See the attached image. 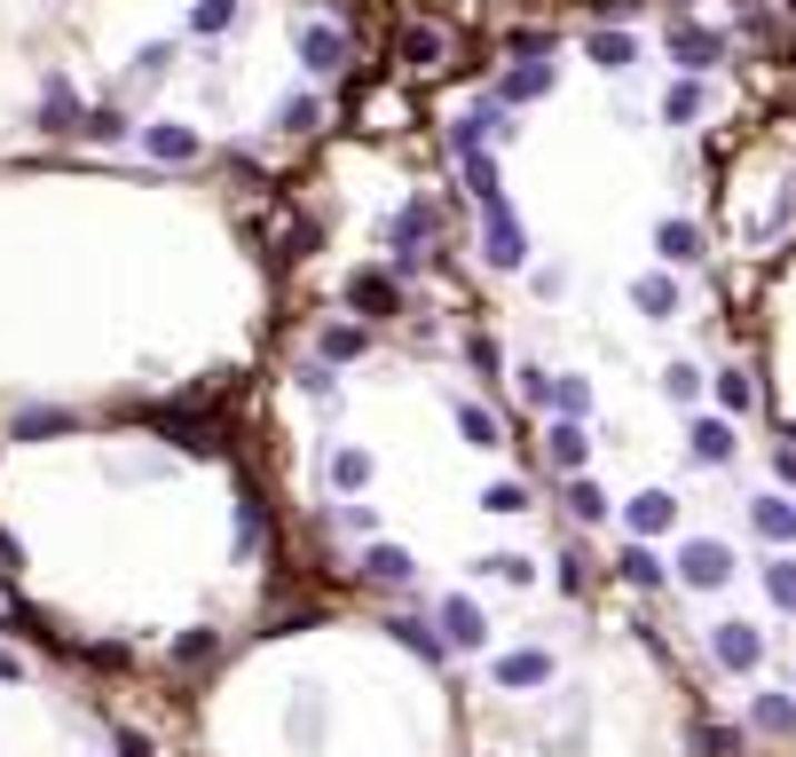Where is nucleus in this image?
Masks as SVG:
<instances>
[{
    "mask_svg": "<svg viewBox=\"0 0 796 757\" xmlns=\"http://www.w3.org/2000/svg\"><path fill=\"white\" fill-rule=\"evenodd\" d=\"M481 261L489 269H528V229L513 221V206H481Z\"/></svg>",
    "mask_w": 796,
    "mask_h": 757,
    "instance_id": "f257e3e1",
    "label": "nucleus"
},
{
    "mask_svg": "<svg viewBox=\"0 0 796 757\" xmlns=\"http://www.w3.org/2000/svg\"><path fill=\"white\" fill-rule=\"evenodd\" d=\"M678 584H686V592H718V584H734V545L694 537V545L678 552Z\"/></svg>",
    "mask_w": 796,
    "mask_h": 757,
    "instance_id": "f03ea898",
    "label": "nucleus"
},
{
    "mask_svg": "<svg viewBox=\"0 0 796 757\" xmlns=\"http://www.w3.org/2000/svg\"><path fill=\"white\" fill-rule=\"evenodd\" d=\"M434 229H441V213H434L426 198H410L402 213H387V229H379V237H387V252H395V269H418V245H426Z\"/></svg>",
    "mask_w": 796,
    "mask_h": 757,
    "instance_id": "7ed1b4c3",
    "label": "nucleus"
},
{
    "mask_svg": "<svg viewBox=\"0 0 796 757\" xmlns=\"http://www.w3.org/2000/svg\"><path fill=\"white\" fill-rule=\"evenodd\" d=\"M347 56H356V48H347V32H331V24H308V32H300V71H308V79H339Z\"/></svg>",
    "mask_w": 796,
    "mask_h": 757,
    "instance_id": "20e7f679",
    "label": "nucleus"
},
{
    "mask_svg": "<svg viewBox=\"0 0 796 757\" xmlns=\"http://www.w3.org/2000/svg\"><path fill=\"white\" fill-rule=\"evenodd\" d=\"M670 56H678V71H694V79H702L710 63H726V32H702V24H686V17H678V24H670Z\"/></svg>",
    "mask_w": 796,
    "mask_h": 757,
    "instance_id": "39448f33",
    "label": "nucleus"
},
{
    "mask_svg": "<svg viewBox=\"0 0 796 757\" xmlns=\"http://www.w3.org/2000/svg\"><path fill=\"white\" fill-rule=\"evenodd\" d=\"M710 655H718V670H757L765 663V631L757 624H718L710 631Z\"/></svg>",
    "mask_w": 796,
    "mask_h": 757,
    "instance_id": "423d86ee",
    "label": "nucleus"
},
{
    "mask_svg": "<svg viewBox=\"0 0 796 757\" xmlns=\"http://www.w3.org/2000/svg\"><path fill=\"white\" fill-rule=\"evenodd\" d=\"M142 150H150V158H166V166H190V158L206 150V135H198V127H182V119H150V127H142Z\"/></svg>",
    "mask_w": 796,
    "mask_h": 757,
    "instance_id": "0eeeda50",
    "label": "nucleus"
},
{
    "mask_svg": "<svg viewBox=\"0 0 796 757\" xmlns=\"http://www.w3.org/2000/svg\"><path fill=\"white\" fill-rule=\"evenodd\" d=\"M347 308H356V316H402V292H395V277H379V269H356V277H347Z\"/></svg>",
    "mask_w": 796,
    "mask_h": 757,
    "instance_id": "6e6552de",
    "label": "nucleus"
},
{
    "mask_svg": "<svg viewBox=\"0 0 796 757\" xmlns=\"http://www.w3.org/2000/svg\"><path fill=\"white\" fill-rule=\"evenodd\" d=\"M734 450H742V435L726 427V418H694L686 427V458L694 466H734Z\"/></svg>",
    "mask_w": 796,
    "mask_h": 757,
    "instance_id": "1a4fd4ad",
    "label": "nucleus"
},
{
    "mask_svg": "<svg viewBox=\"0 0 796 757\" xmlns=\"http://www.w3.org/2000/svg\"><path fill=\"white\" fill-rule=\"evenodd\" d=\"M450 418H458L466 450H505V427H497V410H489V402H474V395H450Z\"/></svg>",
    "mask_w": 796,
    "mask_h": 757,
    "instance_id": "9d476101",
    "label": "nucleus"
},
{
    "mask_svg": "<svg viewBox=\"0 0 796 757\" xmlns=\"http://www.w3.org/2000/svg\"><path fill=\"white\" fill-rule=\"evenodd\" d=\"M553 670H560V663H553L545 647H520V655H497V687H513V695H520V687H553Z\"/></svg>",
    "mask_w": 796,
    "mask_h": 757,
    "instance_id": "9b49d317",
    "label": "nucleus"
},
{
    "mask_svg": "<svg viewBox=\"0 0 796 757\" xmlns=\"http://www.w3.org/2000/svg\"><path fill=\"white\" fill-rule=\"evenodd\" d=\"M441 639H450V647H489V616L466 592H450V600H441Z\"/></svg>",
    "mask_w": 796,
    "mask_h": 757,
    "instance_id": "f8f14e48",
    "label": "nucleus"
},
{
    "mask_svg": "<svg viewBox=\"0 0 796 757\" xmlns=\"http://www.w3.org/2000/svg\"><path fill=\"white\" fill-rule=\"evenodd\" d=\"M624 521H631V537H663V529L678 521V497H670V489H639V497L624 505Z\"/></svg>",
    "mask_w": 796,
    "mask_h": 757,
    "instance_id": "ddd939ff",
    "label": "nucleus"
},
{
    "mask_svg": "<svg viewBox=\"0 0 796 757\" xmlns=\"http://www.w3.org/2000/svg\"><path fill=\"white\" fill-rule=\"evenodd\" d=\"M553 79H560V71H553L545 56H528V63H513V71L497 79V96H505V103H537V96H553Z\"/></svg>",
    "mask_w": 796,
    "mask_h": 757,
    "instance_id": "4468645a",
    "label": "nucleus"
},
{
    "mask_svg": "<svg viewBox=\"0 0 796 757\" xmlns=\"http://www.w3.org/2000/svg\"><path fill=\"white\" fill-rule=\"evenodd\" d=\"M749 529H757L765 545H796V505H780L773 489H765V497H749Z\"/></svg>",
    "mask_w": 796,
    "mask_h": 757,
    "instance_id": "2eb2a0df",
    "label": "nucleus"
},
{
    "mask_svg": "<svg viewBox=\"0 0 796 757\" xmlns=\"http://www.w3.org/2000/svg\"><path fill=\"white\" fill-rule=\"evenodd\" d=\"M316 356L324 363H356V356H371V331L364 323H324L316 331Z\"/></svg>",
    "mask_w": 796,
    "mask_h": 757,
    "instance_id": "dca6fc26",
    "label": "nucleus"
},
{
    "mask_svg": "<svg viewBox=\"0 0 796 757\" xmlns=\"http://www.w3.org/2000/svg\"><path fill=\"white\" fill-rule=\"evenodd\" d=\"M584 56H591L599 71H631V63H639V40L607 24V32H584Z\"/></svg>",
    "mask_w": 796,
    "mask_h": 757,
    "instance_id": "f3484780",
    "label": "nucleus"
},
{
    "mask_svg": "<svg viewBox=\"0 0 796 757\" xmlns=\"http://www.w3.org/2000/svg\"><path fill=\"white\" fill-rule=\"evenodd\" d=\"M545 458H553L560 474H584V458H591V442H584V418H560V427L545 435Z\"/></svg>",
    "mask_w": 796,
    "mask_h": 757,
    "instance_id": "a211bd4d",
    "label": "nucleus"
},
{
    "mask_svg": "<svg viewBox=\"0 0 796 757\" xmlns=\"http://www.w3.org/2000/svg\"><path fill=\"white\" fill-rule=\"evenodd\" d=\"M79 119H87V111H79V96H71V79H48L40 127H48V135H79Z\"/></svg>",
    "mask_w": 796,
    "mask_h": 757,
    "instance_id": "6ab92c4d",
    "label": "nucleus"
},
{
    "mask_svg": "<svg viewBox=\"0 0 796 757\" xmlns=\"http://www.w3.org/2000/svg\"><path fill=\"white\" fill-rule=\"evenodd\" d=\"M364 576H371V584H410L418 560H410V545H371V552H364Z\"/></svg>",
    "mask_w": 796,
    "mask_h": 757,
    "instance_id": "aec40b11",
    "label": "nucleus"
},
{
    "mask_svg": "<svg viewBox=\"0 0 796 757\" xmlns=\"http://www.w3.org/2000/svg\"><path fill=\"white\" fill-rule=\"evenodd\" d=\"M458 175H466L474 206H497V198H505V190H497V158H489V150H458Z\"/></svg>",
    "mask_w": 796,
    "mask_h": 757,
    "instance_id": "412c9836",
    "label": "nucleus"
},
{
    "mask_svg": "<svg viewBox=\"0 0 796 757\" xmlns=\"http://www.w3.org/2000/svg\"><path fill=\"white\" fill-rule=\"evenodd\" d=\"M655 245H663V261H670V269H694V261H702V229H694V221H663Z\"/></svg>",
    "mask_w": 796,
    "mask_h": 757,
    "instance_id": "4be33fe9",
    "label": "nucleus"
},
{
    "mask_svg": "<svg viewBox=\"0 0 796 757\" xmlns=\"http://www.w3.org/2000/svg\"><path fill=\"white\" fill-rule=\"evenodd\" d=\"M560 505H568V514L591 529V521H607V489L591 481V474H568V489H560Z\"/></svg>",
    "mask_w": 796,
    "mask_h": 757,
    "instance_id": "5701e85b",
    "label": "nucleus"
},
{
    "mask_svg": "<svg viewBox=\"0 0 796 757\" xmlns=\"http://www.w3.org/2000/svg\"><path fill=\"white\" fill-rule=\"evenodd\" d=\"M615 576H624V584H639V592H655V584L670 576L663 560H655V545L639 537V545H624V560H615Z\"/></svg>",
    "mask_w": 796,
    "mask_h": 757,
    "instance_id": "b1692460",
    "label": "nucleus"
},
{
    "mask_svg": "<svg viewBox=\"0 0 796 757\" xmlns=\"http://www.w3.org/2000/svg\"><path fill=\"white\" fill-rule=\"evenodd\" d=\"M402 56H410V71H441V63H450V40H441L434 24H410L402 32Z\"/></svg>",
    "mask_w": 796,
    "mask_h": 757,
    "instance_id": "393cba45",
    "label": "nucleus"
},
{
    "mask_svg": "<svg viewBox=\"0 0 796 757\" xmlns=\"http://www.w3.org/2000/svg\"><path fill=\"white\" fill-rule=\"evenodd\" d=\"M387 631H395V639H402V647H410L418 663H441V655H450V639H441L434 624H418V616H395Z\"/></svg>",
    "mask_w": 796,
    "mask_h": 757,
    "instance_id": "a878e982",
    "label": "nucleus"
},
{
    "mask_svg": "<svg viewBox=\"0 0 796 757\" xmlns=\"http://www.w3.org/2000/svg\"><path fill=\"white\" fill-rule=\"evenodd\" d=\"M631 308H639L647 323H663V316H678V285H670V277H639V285H631Z\"/></svg>",
    "mask_w": 796,
    "mask_h": 757,
    "instance_id": "bb28decb",
    "label": "nucleus"
},
{
    "mask_svg": "<svg viewBox=\"0 0 796 757\" xmlns=\"http://www.w3.org/2000/svg\"><path fill=\"white\" fill-rule=\"evenodd\" d=\"M749 726L788 741V734H796V695H757V703H749Z\"/></svg>",
    "mask_w": 796,
    "mask_h": 757,
    "instance_id": "cd10ccee",
    "label": "nucleus"
},
{
    "mask_svg": "<svg viewBox=\"0 0 796 757\" xmlns=\"http://www.w3.org/2000/svg\"><path fill=\"white\" fill-rule=\"evenodd\" d=\"M702 103H710V96H702V79L686 71V79H670V96H663V119H670V127H694V119H702Z\"/></svg>",
    "mask_w": 796,
    "mask_h": 757,
    "instance_id": "c85d7f7f",
    "label": "nucleus"
},
{
    "mask_svg": "<svg viewBox=\"0 0 796 757\" xmlns=\"http://www.w3.org/2000/svg\"><path fill=\"white\" fill-rule=\"evenodd\" d=\"M324 474H331V489H371V474H379V466H371V450H331V466H324Z\"/></svg>",
    "mask_w": 796,
    "mask_h": 757,
    "instance_id": "c756f323",
    "label": "nucleus"
},
{
    "mask_svg": "<svg viewBox=\"0 0 796 757\" xmlns=\"http://www.w3.org/2000/svg\"><path fill=\"white\" fill-rule=\"evenodd\" d=\"M481 514L520 521V514H528V481H489V489H481Z\"/></svg>",
    "mask_w": 796,
    "mask_h": 757,
    "instance_id": "7c9ffc66",
    "label": "nucleus"
},
{
    "mask_svg": "<svg viewBox=\"0 0 796 757\" xmlns=\"http://www.w3.org/2000/svg\"><path fill=\"white\" fill-rule=\"evenodd\" d=\"M481 576H497V584H513V592H528V584H537V560H528V552H489Z\"/></svg>",
    "mask_w": 796,
    "mask_h": 757,
    "instance_id": "2f4dec72",
    "label": "nucleus"
},
{
    "mask_svg": "<svg viewBox=\"0 0 796 757\" xmlns=\"http://www.w3.org/2000/svg\"><path fill=\"white\" fill-rule=\"evenodd\" d=\"M765 600H773L780 616H796V552H780V560L765 568Z\"/></svg>",
    "mask_w": 796,
    "mask_h": 757,
    "instance_id": "473e14b6",
    "label": "nucleus"
},
{
    "mask_svg": "<svg viewBox=\"0 0 796 757\" xmlns=\"http://www.w3.org/2000/svg\"><path fill=\"white\" fill-rule=\"evenodd\" d=\"M237 24V0H198V9H190V32L198 40H213V32H229Z\"/></svg>",
    "mask_w": 796,
    "mask_h": 757,
    "instance_id": "72a5a7b5",
    "label": "nucleus"
},
{
    "mask_svg": "<svg viewBox=\"0 0 796 757\" xmlns=\"http://www.w3.org/2000/svg\"><path fill=\"white\" fill-rule=\"evenodd\" d=\"M221 655V639L213 631H182V639H173V663H182V670H206Z\"/></svg>",
    "mask_w": 796,
    "mask_h": 757,
    "instance_id": "f704fd0d",
    "label": "nucleus"
},
{
    "mask_svg": "<svg viewBox=\"0 0 796 757\" xmlns=\"http://www.w3.org/2000/svg\"><path fill=\"white\" fill-rule=\"evenodd\" d=\"M553 410L560 418H591V379H553Z\"/></svg>",
    "mask_w": 796,
    "mask_h": 757,
    "instance_id": "c9c22d12",
    "label": "nucleus"
},
{
    "mask_svg": "<svg viewBox=\"0 0 796 757\" xmlns=\"http://www.w3.org/2000/svg\"><path fill=\"white\" fill-rule=\"evenodd\" d=\"M300 395H316V402H331V410H339V387H331V363H324V356H308V363H300Z\"/></svg>",
    "mask_w": 796,
    "mask_h": 757,
    "instance_id": "e433bc0d",
    "label": "nucleus"
},
{
    "mask_svg": "<svg viewBox=\"0 0 796 757\" xmlns=\"http://www.w3.org/2000/svg\"><path fill=\"white\" fill-rule=\"evenodd\" d=\"M63 427H71V418H63V410H24V418H17V442H40V435H63Z\"/></svg>",
    "mask_w": 796,
    "mask_h": 757,
    "instance_id": "4c0bfd02",
    "label": "nucleus"
},
{
    "mask_svg": "<svg viewBox=\"0 0 796 757\" xmlns=\"http://www.w3.org/2000/svg\"><path fill=\"white\" fill-rule=\"evenodd\" d=\"M718 402H726V410H749V402H757V379H749V371H718Z\"/></svg>",
    "mask_w": 796,
    "mask_h": 757,
    "instance_id": "58836bf2",
    "label": "nucleus"
},
{
    "mask_svg": "<svg viewBox=\"0 0 796 757\" xmlns=\"http://www.w3.org/2000/svg\"><path fill=\"white\" fill-rule=\"evenodd\" d=\"M277 119H285V135H308V127L324 119V103H316V96H292V103H285Z\"/></svg>",
    "mask_w": 796,
    "mask_h": 757,
    "instance_id": "ea45409f",
    "label": "nucleus"
},
{
    "mask_svg": "<svg viewBox=\"0 0 796 757\" xmlns=\"http://www.w3.org/2000/svg\"><path fill=\"white\" fill-rule=\"evenodd\" d=\"M663 395H670V402H694V395H702V371H694V363H670V371H663Z\"/></svg>",
    "mask_w": 796,
    "mask_h": 757,
    "instance_id": "a19ab883",
    "label": "nucleus"
},
{
    "mask_svg": "<svg viewBox=\"0 0 796 757\" xmlns=\"http://www.w3.org/2000/svg\"><path fill=\"white\" fill-rule=\"evenodd\" d=\"M79 135H87V142H119V135H127V119H119V111H87V119H79Z\"/></svg>",
    "mask_w": 796,
    "mask_h": 757,
    "instance_id": "79ce46f5",
    "label": "nucleus"
},
{
    "mask_svg": "<svg viewBox=\"0 0 796 757\" xmlns=\"http://www.w3.org/2000/svg\"><path fill=\"white\" fill-rule=\"evenodd\" d=\"M584 576H591V560L568 545V552H560V592H568V600H584Z\"/></svg>",
    "mask_w": 796,
    "mask_h": 757,
    "instance_id": "37998d69",
    "label": "nucleus"
},
{
    "mask_svg": "<svg viewBox=\"0 0 796 757\" xmlns=\"http://www.w3.org/2000/svg\"><path fill=\"white\" fill-rule=\"evenodd\" d=\"M166 63H173V40H150V48L135 56V79H166Z\"/></svg>",
    "mask_w": 796,
    "mask_h": 757,
    "instance_id": "c03bdc74",
    "label": "nucleus"
},
{
    "mask_svg": "<svg viewBox=\"0 0 796 757\" xmlns=\"http://www.w3.org/2000/svg\"><path fill=\"white\" fill-rule=\"evenodd\" d=\"M316 726H324V703L300 695V703H292V741H316Z\"/></svg>",
    "mask_w": 796,
    "mask_h": 757,
    "instance_id": "a18cd8bd",
    "label": "nucleus"
},
{
    "mask_svg": "<svg viewBox=\"0 0 796 757\" xmlns=\"http://www.w3.org/2000/svg\"><path fill=\"white\" fill-rule=\"evenodd\" d=\"M591 17L599 24H631V17H647V0H591Z\"/></svg>",
    "mask_w": 796,
    "mask_h": 757,
    "instance_id": "49530a36",
    "label": "nucleus"
},
{
    "mask_svg": "<svg viewBox=\"0 0 796 757\" xmlns=\"http://www.w3.org/2000/svg\"><path fill=\"white\" fill-rule=\"evenodd\" d=\"M466 363H474L481 379H497V340H489V331H474V340H466Z\"/></svg>",
    "mask_w": 796,
    "mask_h": 757,
    "instance_id": "de8ad7c7",
    "label": "nucleus"
},
{
    "mask_svg": "<svg viewBox=\"0 0 796 757\" xmlns=\"http://www.w3.org/2000/svg\"><path fill=\"white\" fill-rule=\"evenodd\" d=\"M520 395H528V402H545V410H553V371H537V363H520Z\"/></svg>",
    "mask_w": 796,
    "mask_h": 757,
    "instance_id": "09e8293b",
    "label": "nucleus"
},
{
    "mask_svg": "<svg viewBox=\"0 0 796 757\" xmlns=\"http://www.w3.org/2000/svg\"><path fill=\"white\" fill-rule=\"evenodd\" d=\"M17 576H24V545L0 529V584H17Z\"/></svg>",
    "mask_w": 796,
    "mask_h": 757,
    "instance_id": "8fccbe9b",
    "label": "nucleus"
},
{
    "mask_svg": "<svg viewBox=\"0 0 796 757\" xmlns=\"http://www.w3.org/2000/svg\"><path fill=\"white\" fill-rule=\"evenodd\" d=\"M513 56H553V32H513Z\"/></svg>",
    "mask_w": 796,
    "mask_h": 757,
    "instance_id": "3c124183",
    "label": "nucleus"
},
{
    "mask_svg": "<svg viewBox=\"0 0 796 757\" xmlns=\"http://www.w3.org/2000/svg\"><path fill=\"white\" fill-rule=\"evenodd\" d=\"M702 749H718V757H734V749H742V734H726V726H702Z\"/></svg>",
    "mask_w": 796,
    "mask_h": 757,
    "instance_id": "603ef678",
    "label": "nucleus"
},
{
    "mask_svg": "<svg viewBox=\"0 0 796 757\" xmlns=\"http://www.w3.org/2000/svg\"><path fill=\"white\" fill-rule=\"evenodd\" d=\"M773 481H796V450H773Z\"/></svg>",
    "mask_w": 796,
    "mask_h": 757,
    "instance_id": "864d4df0",
    "label": "nucleus"
},
{
    "mask_svg": "<svg viewBox=\"0 0 796 757\" xmlns=\"http://www.w3.org/2000/svg\"><path fill=\"white\" fill-rule=\"evenodd\" d=\"M0 679H24V663H17L9 647H0Z\"/></svg>",
    "mask_w": 796,
    "mask_h": 757,
    "instance_id": "5fc2aeb1",
    "label": "nucleus"
},
{
    "mask_svg": "<svg viewBox=\"0 0 796 757\" xmlns=\"http://www.w3.org/2000/svg\"><path fill=\"white\" fill-rule=\"evenodd\" d=\"M788 9H796V0H788Z\"/></svg>",
    "mask_w": 796,
    "mask_h": 757,
    "instance_id": "6e6d98bb",
    "label": "nucleus"
}]
</instances>
